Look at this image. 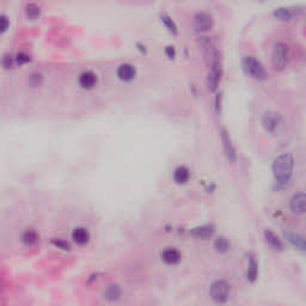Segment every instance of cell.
<instances>
[{
	"label": "cell",
	"mask_w": 306,
	"mask_h": 306,
	"mask_svg": "<svg viewBox=\"0 0 306 306\" xmlns=\"http://www.w3.org/2000/svg\"><path fill=\"white\" fill-rule=\"evenodd\" d=\"M117 76L122 81H132L137 76V68L132 63H122L117 68Z\"/></svg>",
	"instance_id": "30bf717a"
},
{
	"label": "cell",
	"mask_w": 306,
	"mask_h": 306,
	"mask_svg": "<svg viewBox=\"0 0 306 306\" xmlns=\"http://www.w3.org/2000/svg\"><path fill=\"white\" fill-rule=\"evenodd\" d=\"M29 61L30 57L28 54H25V53H19V54H17L16 63H18V65H24V63L29 62Z\"/></svg>",
	"instance_id": "4316f807"
},
{
	"label": "cell",
	"mask_w": 306,
	"mask_h": 306,
	"mask_svg": "<svg viewBox=\"0 0 306 306\" xmlns=\"http://www.w3.org/2000/svg\"><path fill=\"white\" fill-rule=\"evenodd\" d=\"M221 99H223L221 93H218V95L215 96V101H214V108H215V111L218 114H220L221 111Z\"/></svg>",
	"instance_id": "f1b7e54d"
},
{
	"label": "cell",
	"mask_w": 306,
	"mask_h": 306,
	"mask_svg": "<svg viewBox=\"0 0 306 306\" xmlns=\"http://www.w3.org/2000/svg\"><path fill=\"white\" fill-rule=\"evenodd\" d=\"M72 239L79 245H84L90 241V232L85 228H76L72 232Z\"/></svg>",
	"instance_id": "e0dca14e"
},
{
	"label": "cell",
	"mask_w": 306,
	"mask_h": 306,
	"mask_svg": "<svg viewBox=\"0 0 306 306\" xmlns=\"http://www.w3.org/2000/svg\"><path fill=\"white\" fill-rule=\"evenodd\" d=\"M122 291L121 287L116 284H110L108 285L102 292V297L104 298L108 302H115V300H119L121 298Z\"/></svg>",
	"instance_id": "4fadbf2b"
},
{
	"label": "cell",
	"mask_w": 306,
	"mask_h": 306,
	"mask_svg": "<svg viewBox=\"0 0 306 306\" xmlns=\"http://www.w3.org/2000/svg\"><path fill=\"white\" fill-rule=\"evenodd\" d=\"M165 55H167L168 58L170 59V60H173V59L176 58V49L173 46H168L167 48H165Z\"/></svg>",
	"instance_id": "83f0119b"
},
{
	"label": "cell",
	"mask_w": 306,
	"mask_h": 306,
	"mask_svg": "<svg viewBox=\"0 0 306 306\" xmlns=\"http://www.w3.org/2000/svg\"><path fill=\"white\" fill-rule=\"evenodd\" d=\"M280 123V115L273 111H268L262 117V124H263L264 129L269 133H274L276 131L277 126Z\"/></svg>",
	"instance_id": "9c48e42d"
},
{
	"label": "cell",
	"mask_w": 306,
	"mask_h": 306,
	"mask_svg": "<svg viewBox=\"0 0 306 306\" xmlns=\"http://www.w3.org/2000/svg\"><path fill=\"white\" fill-rule=\"evenodd\" d=\"M214 249L216 250L220 254H224V252H228L230 250V242L226 237H218V238L214 241Z\"/></svg>",
	"instance_id": "cb8c5ba5"
},
{
	"label": "cell",
	"mask_w": 306,
	"mask_h": 306,
	"mask_svg": "<svg viewBox=\"0 0 306 306\" xmlns=\"http://www.w3.org/2000/svg\"><path fill=\"white\" fill-rule=\"evenodd\" d=\"M52 243H53V245L57 246L58 249H61V250H70L71 249L70 243L62 241V239H53Z\"/></svg>",
	"instance_id": "484cf974"
},
{
	"label": "cell",
	"mask_w": 306,
	"mask_h": 306,
	"mask_svg": "<svg viewBox=\"0 0 306 306\" xmlns=\"http://www.w3.org/2000/svg\"><path fill=\"white\" fill-rule=\"evenodd\" d=\"M10 22L7 19L6 16H1V32H5L7 29H9Z\"/></svg>",
	"instance_id": "f546056e"
},
{
	"label": "cell",
	"mask_w": 306,
	"mask_h": 306,
	"mask_svg": "<svg viewBox=\"0 0 306 306\" xmlns=\"http://www.w3.org/2000/svg\"><path fill=\"white\" fill-rule=\"evenodd\" d=\"M263 236H264V239H266L267 244L273 250H275V251H282V250H284V245H282L281 239H280L279 237L274 233V232L269 231V230H266V231L263 232Z\"/></svg>",
	"instance_id": "2e32d148"
},
{
	"label": "cell",
	"mask_w": 306,
	"mask_h": 306,
	"mask_svg": "<svg viewBox=\"0 0 306 306\" xmlns=\"http://www.w3.org/2000/svg\"><path fill=\"white\" fill-rule=\"evenodd\" d=\"M221 76H223V67H221L220 59L213 61L210 65V72L207 76V86L211 92H215L220 84Z\"/></svg>",
	"instance_id": "8992f818"
},
{
	"label": "cell",
	"mask_w": 306,
	"mask_h": 306,
	"mask_svg": "<svg viewBox=\"0 0 306 306\" xmlns=\"http://www.w3.org/2000/svg\"><path fill=\"white\" fill-rule=\"evenodd\" d=\"M242 66H243L244 72L250 78L255 79V80H263V79H266V68H264L263 63L257 58L252 57V55H246L242 61Z\"/></svg>",
	"instance_id": "7a4b0ae2"
},
{
	"label": "cell",
	"mask_w": 306,
	"mask_h": 306,
	"mask_svg": "<svg viewBox=\"0 0 306 306\" xmlns=\"http://www.w3.org/2000/svg\"><path fill=\"white\" fill-rule=\"evenodd\" d=\"M42 83L43 76L38 72L31 73V75L29 76V78H28V84H29V86H31V88H38V86L42 85Z\"/></svg>",
	"instance_id": "d4e9b609"
},
{
	"label": "cell",
	"mask_w": 306,
	"mask_h": 306,
	"mask_svg": "<svg viewBox=\"0 0 306 306\" xmlns=\"http://www.w3.org/2000/svg\"><path fill=\"white\" fill-rule=\"evenodd\" d=\"M2 66L5 68H10L12 66V59L11 57H4L2 58Z\"/></svg>",
	"instance_id": "4dcf8cb0"
},
{
	"label": "cell",
	"mask_w": 306,
	"mask_h": 306,
	"mask_svg": "<svg viewBox=\"0 0 306 306\" xmlns=\"http://www.w3.org/2000/svg\"><path fill=\"white\" fill-rule=\"evenodd\" d=\"M290 208L294 214L306 213V194L297 193L292 196L290 202Z\"/></svg>",
	"instance_id": "ba28073f"
},
{
	"label": "cell",
	"mask_w": 306,
	"mask_h": 306,
	"mask_svg": "<svg viewBox=\"0 0 306 306\" xmlns=\"http://www.w3.org/2000/svg\"><path fill=\"white\" fill-rule=\"evenodd\" d=\"M78 81L81 89L90 90V89H93L96 86L97 76L93 72H91V71H85V72L80 73Z\"/></svg>",
	"instance_id": "8fae6325"
},
{
	"label": "cell",
	"mask_w": 306,
	"mask_h": 306,
	"mask_svg": "<svg viewBox=\"0 0 306 306\" xmlns=\"http://www.w3.org/2000/svg\"><path fill=\"white\" fill-rule=\"evenodd\" d=\"M221 142H223V149H224V152H225L226 158H228L231 163L236 162L237 160L236 149H234L233 144H232L231 137H230L229 132L226 131V129H223V131H221Z\"/></svg>",
	"instance_id": "52a82bcc"
},
{
	"label": "cell",
	"mask_w": 306,
	"mask_h": 306,
	"mask_svg": "<svg viewBox=\"0 0 306 306\" xmlns=\"http://www.w3.org/2000/svg\"><path fill=\"white\" fill-rule=\"evenodd\" d=\"M210 297L216 304H224L228 302L229 294H230V285L224 280H216L211 285Z\"/></svg>",
	"instance_id": "277c9868"
},
{
	"label": "cell",
	"mask_w": 306,
	"mask_h": 306,
	"mask_svg": "<svg viewBox=\"0 0 306 306\" xmlns=\"http://www.w3.org/2000/svg\"><path fill=\"white\" fill-rule=\"evenodd\" d=\"M246 277H248L249 282H255L259 277V263L254 255L249 256L248 262V272H246Z\"/></svg>",
	"instance_id": "ac0fdd59"
},
{
	"label": "cell",
	"mask_w": 306,
	"mask_h": 306,
	"mask_svg": "<svg viewBox=\"0 0 306 306\" xmlns=\"http://www.w3.org/2000/svg\"><path fill=\"white\" fill-rule=\"evenodd\" d=\"M214 232H215V228H214L213 225H203V226H199V228L193 229L190 233L193 234V236L198 237V238L206 239L213 236Z\"/></svg>",
	"instance_id": "d6986e66"
},
{
	"label": "cell",
	"mask_w": 306,
	"mask_h": 306,
	"mask_svg": "<svg viewBox=\"0 0 306 306\" xmlns=\"http://www.w3.org/2000/svg\"><path fill=\"white\" fill-rule=\"evenodd\" d=\"M162 260L169 266H175L181 261V252L175 248H168L162 252Z\"/></svg>",
	"instance_id": "5bb4252c"
},
{
	"label": "cell",
	"mask_w": 306,
	"mask_h": 306,
	"mask_svg": "<svg viewBox=\"0 0 306 306\" xmlns=\"http://www.w3.org/2000/svg\"><path fill=\"white\" fill-rule=\"evenodd\" d=\"M294 170V157L292 153H284L276 157L273 162L272 171L277 183H287Z\"/></svg>",
	"instance_id": "6da1fadb"
},
{
	"label": "cell",
	"mask_w": 306,
	"mask_h": 306,
	"mask_svg": "<svg viewBox=\"0 0 306 306\" xmlns=\"http://www.w3.org/2000/svg\"><path fill=\"white\" fill-rule=\"evenodd\" d=\"M285 238L291 245L294 246L295 249H299L302 251H306V239L298 233H293V232H287L285 233Z\"/></svg>",
	"instance_id": "9a60e30c"
},
{
	"label": "cell",
	"mask_w": 306,
	"mask_h": 306,
	"mask_svg": "<svg viewBox=\"0 0 306 306\" xmlns=\"http://www.w3.org/2000/svg\"><path fill=\"white\" fill-rule=\"evenodd\" d=\"M194 29L199 34H205L211 31L214 27V17L211 14L205 11H201L195 14L193 18Z\"/></svg>",
	"instance_id": "5b68a950"
},
{
	"label": "cell",
	"mask_w": 306,
	"mask_h": 306,
	"mask_svg": "<svg viewBox=\"0 0 306 306\" xmlns=\"http://www.w3.org/2000/svg\"><path fill=\"white\" fill-rule=\"evenodd\" d=\"M38 241V234L35 230L30 229L27 230L24 233L22 234V243L25 244L27 246H31L34 244H36Z\"/></svg>",
	"instance_id": "7402d4cb"
},
{
	"label": "cell",
	"mask_w": 306,
	"mask_h": 306,
	"mask_svg": "<svg viewBox=\"0 0 306 306\" xmlns=\"http://www.w3.org/2000/svg\"><path fill=\"white\" fill-rule=\"evenodd\" d=\"M160 20H162L163 25H164L165 29H167L168 31L170 32V34L173 35V36H176V35L178 34L177 24H176L175 20H173L171 17L169 16V15H168V14H162V15H160Z\"/></svg>",
	"instance_id": "44dd1931"
},
{
	"label": "cell",
	"mask_w": 306,
	"mask_h": 306,
	"mask_svg": "<svg viewBox=\"0 0 306 306\" xmlns=\"http://www.w3.org/2000/svg\"><path fill=\"white\" fill-rule=\"evenodd\" d=\"M273 16H274L275 19L280 20V22H290L295 16V11L293 7L279 6L276 9H274Z\"/></svg>",
	"instance_id": "7c38bea8"
},
{
	"label": "cell",
	"mask_w": 306,
	"mask_h": 306,
	"mask_svg": "<svg viewBox=\"0 0 306 306\" xmlns=\"http://www.w3.org/2000/svg\"><path fill=\"white\" fill-rule=\"evenodd\" d=\"M190 177V171L188 168L185 167H178L176 168V170L173 171V181H175L177 184H185V183L189 181Z\"/></svg>",
	"instance_id": "ffe728a7"
},
{
	"label": "cell",
	"mask_w": 306,
	"mask_h": 306,
	"mask_svg": "<svg viewBox=\"0 0 306 306\" xmlns=\"http://www.w3.org/2000/svg\"><path fill=\"white\" fill-rule=\"evenodd\" d=\"M25 15H27V17L30 20L37 19L38 17L41 16L40 6L34 4V2H30V4H28L27 6H25Z\"/></svg>",
	"instance_id": "603a6c76"
},
{
	"label": "cell",
	"mask_w": 306,
	"mask_h": 306,
	"mask_svg": "<svg viewBox=\"0 0 306 306\" xmlns=\"http://www.w3.org/2000/svg\"><path fill=\"white\" fill-rule=\"evenodd\" d=\"M290 59V47L285 42H277L273 48L272 62L276 71H284Z\"/></svg>",
	"instance_id": "3957f363"
}]
</instances>
